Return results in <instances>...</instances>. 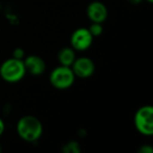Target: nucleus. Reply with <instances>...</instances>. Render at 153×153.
<instances>
[{"instance_id":"f257e3e1","label":"nucleus","mask_w":153,"mask_h":153,"mask_svg":"<svg viewBox=\"0 0 153 153\" xmlns=\"http://www.w3.org/2000/svg\"><path fill=\"white\" fill-rule=\"evenodd\" d=\"M16 131L19 137L27 143H35L43 134V125L35 115H24L20 117L16 125Z\"/></svg>"},{"instance_id":"f03ea898","label":"nucleus","mask_w":153,"mask_h":153,"mask_svg":"<svg viewBox=\"0 0 153 153\" xmlns=\"http://www.w3.org/2000/svg\"><path fill=\"white\" fill-rule=\"evenodd\" d=\"M26 74L23 60L10 58L0 65V76L7 83H18Z\"/></svg>"},{"instance_id":"7ed1b4c3","label":"nucleus","mask_w":153,"mask_h":153,"mask_svg":"<svg viewBox=\"0 0 153 153\" xmlns=\"http://www.w3.org/2000/svg\"><path fill=\"white\" fill-rule=\"evenodd\" d=\"M76 76L69 66L59 65L51 70L49 74V83L53 88L59 90H66L74 85Z\"/></svg>"},{"instance_id":"20e7f679","label":"nucleus","mask_w":153,"mask_h":153,"mask_svg":"<svg viewBox=\"0 0 153 153\" xmlns=\"http://www.w3.org/2000/svg\"><path fill=\"white\" fill-rule=\"evenodd\" d=\"M134 127L142 135L151 136L153 134V107L145 105L136 110L133 117Z\"/></svg>"},{"instance_id":"39448f33","label":"nucleus","mask_w":153,"mask_h":153,"mask_svg":"<svg viewBox=\"0 0 153 153\" xmlns=\"http://www.w3.org/2000/svg\"><path fill=\"white\" fill-rule=\"evenodd\" d=\"M94 37L86 27L76 28L70 36V46L76 51H84L90 48L94 43Z\"/></svg>"},{"instance_id":"423d86ee","label":"nucleus","mask_w":153,"mask_h":153,"mask_svg":"<svg viewBox=\"0 0 153 153\" xmlns=\"http://www.w3.org/2000/svg\"><path fill=\"white\" fill-rule=\"evenodd\" d=\"M70 67L76 78H80V79H88L96 71V64L88 57L76 58Z\"/></svg>"},{"instance_id":"0eeeda50","label":"nucleus","mask_w":153,"mask_h":153,"mask_svg":"<svg viewBox=\"0 0 153 153\" xmlns=\"http://www.w3.org/2000/svg\"><path fill=\"white\" fill-rule=\"evenodd\" d=\"M86 15L91 22L104 23L108 17V10L103 2L99 0H94L87 5Z\"/></svg>"},{"instance_id":"6e6552de","label":"nucleus","mask_w":153,"mask_h":153,"mask_svg":"<svg viewBox=\"0 0 153 153\" xmlns=\"http://www.w3.org/2000/svg\"><path fill=\"white\" fill-rule=\"evenodd\" d=\"M26 72L32 76H41L46 69V63L41 57L37 55H30L23 59Z\"/></svg>"},{"instance_id":"1a4fd4ad","label":"nucleus","mask_w":153,"mask_h":153,"mask_svg":"<svg viewBox=\"0 0 153 153\" xmlns=\"http://www.w3.org/2000/svg\"><path fill=\"white\" fill-rule=\"evenodd\" d=\"M76 51L71 46L63 47L58 53V61H59L60 65L69 66L70 67L72 65V63H74V61L76 60Z\"/></svg>"},{"instance_id":"9d476101","label":"nucleus","mask_w":153,"mask_h":153,"mask_svg":"<svg viewBox=\"0 0 153 153\" xmlns=\"http://www.w3.org/2000/svg\"><path fill=\"white\" fill-rule=\"evenodd\" d=\"M89 32L90 34L92 35L94 38H97V37H100L101 35L104 32V28H103V23H96V22H91L89 26Z\"/></svg>"},{"instance_id":"9b49d317","label":"nucleus","mask_w":153,"mask_h":153,"mask_svg":"<svg viewBox=\"0 0 153 153\" xmlns=\"http://www.w3.org/2000/svg\"><path fill=\"white\" fill-rule=\"evenodd\" d=\"M63 151L65 153H79L80 147L76 142H69L64 146Z\"/></svg>"},{"instance_id":"f8f14e48","label":"nucleus","mask_w":153,"mask_h":153,"mask_svg":"<svg viewBox=\"0 0 153 153\" xmlns=\"http://www.w3.org/2000/svg\"><path fill=\"white\" fill-rule=\"evenodd\" d=\"M13 58L23 60L24 58H25V51H24L23 48H21V47H17V48H15L13 51Z\"/></svg>"},{"instance_id":"ddd939ff","label":"nucleus","mask_w":153,"mask_h":153,"mask_svg":"<svg viewBox=\"0 0 153 153\" xmlns=\"http://www.w3.org/2000/svg\"><path fill=\"white\" fill-rule=\"evenodd\" d=\"M138 152L140 153H152L153 148L150 145H143L140 149H138Z\"/></svg>"},{"instance_id":"4468645a","label":"nucleus","mask_w":153,"mask_h":153,"mask_svg":"<svg viewBox=\"0 0 153 153\" xmlns=\"http://www.w3.org/2000/svg\"><path fill=\"white\" fill-rule=\"evenodd\" d=\"M4 130H5V124H4V122H3V120L0 117V137L4 133Z\"/></svg>"},{"instance_id":"2eb2a0df","label":"nucleus","mask_w":153,"mask_h":153,"mask_svg":"<svg viewBox=\"0 0 153 153\" xmlns=\"http://www.w3.org/2000/svg\"><path fill=\"white\" fill-rule=\"evenodd\" d=\"M131 4H140V3H142L144 0H128Z\"/></svg>"},{"instance_id":"dca6fc26","label":"nucleus","mask_w":153,"mask_h":153,"mask_svg":"<svg viewBox=\"0 0 153 153\" xmlns=\"http://www.w3.org/2000/svg\"><path fill=\"white\" fill-rule=\"evenodd\" d=\"M146 1L148 3H150V4H151V3H153V0H146Z\"/></svg>"},{"instance_id":"f3484780","label":"nucleus","mask_w":153,"mask_h":153,"mask_svg":"<svg viewBox=\"0 0 153 153\" xmlns=\"http://www.w3.org/2000/svg\"><path fill=\"white\" fill-rule=\"evenodd\" d=\"M2 151V147H1V145H0V152Z\"/></svg>"}]
</instances>
